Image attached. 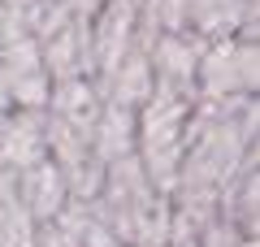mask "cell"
<instances>
[{"label": "cell", "mask_w": 260, "mask_h": 247, "mask_svg": "<svg viewBox=\"0 0 260 247\" xmlns=\"http://www.w3.org/2000/svg\"><path fill=\"white\" fill-rule=\"evenodd\" d=\"M91 152L100 165H113L121 156H135V113L117 109V104H104L100 117L91 126Z\"/></svg>", "instance_id": "ba28073f"}, {"label": "cell", "mask_w": 260, "mask_h": 247, "mask_svg": "<svg viewBox=\"0 0 260 247\" xmlns=\"http://www.w3.org/2000/svg\"><path fill=\"white\" fill-rule=\"evenodd\" d=\"M9 109L13 104H9V91H5V78H0V126H5V117H9Z\"/></svg>", "instance_id": "30bf717a"}, {"label": "cell", "mask_w": 260, "mask_h": 247, "mask_svg": "<svg viewBox=\"0 0 260 247\" xmlns=\"http://www.w3.org/2000/svg\"><path fill=\"white\" fill-rule=\"evenodd\" d=\"M18 195H22V204H26V212L35 217V226H48V221L70 204L65 174L56 169L52 156H44V161H35L30 169L18 174Z\"/></svg>", "instance_id": "8992f818"}, {"label": "cell", "mask_w": 260, "mask_h": 247, "mask_svg": "<svg viewBox=\"0 0 260 247\" xmlns=\"http://www.w3.org/2000/svg\"><path fill=\"white\" fill-rule=\"evenodd\" d=\"M104 96V104H117V109H130L139 113L143 104L152 100V91H156V82H152V61L148 52H139V48H130L126 56H121L117 65H113V74L104 82H95Z\"/></svg>", "instance_id": "52a82bcc"}, {"label": "cell", "mask_w": 260, "mask_h": 247, "mask_svg": "<svg viewBox=\"0 0 260 247\" xmlns=\"http://www.w3.org/2000/svg\"><path fill=\"white\" fill-rule=\"evenodd\" d=\"M191 117H195V100L165 91H152V100L135 113V161L143 165L148 182L165 195L174 191L182 152L191 143Z\"/></svg>", "instance_id": "6da1fadb"}, {"label": "cell", "mask_w": 260, "mask_h": 247, "mask_svg": "<svg viewBox=\"0 0 260 247\" xmlns=\"http://www.w3.org/2000/svg\"><path fill=\"white\" fill-rule=\"evenodd\" d=\"M260 56L251 39H208L195 65V100H243L256 96Z\"/></svg>", "instance_id": "7a4b0ae2"}, {"label": "cell", "mask_w": 260, "mask_h": 247, "mask_svg": "<svg viewBox=\"0 0 260 247\" xmlns=\"http://www.w3.org/2000/svg\"><path fill=\"white\" fill-rule=\"evenodd\" d=\"M35 5H39V0H0V9H9L13 18H22V22L30 18V9H35Z\"/></svg>", "instance_id": "9c48e42d"}, {"label": "cell", "mask_w": 260, "mask_h": 247, "mask_svg": "<svg viewBox=\"0 0 260 247\" xmlns=\"http://www.w3.org/2000/svg\"><path fill=\"white\" fill-rule=\"evenodd\" d=\"M0 78H5V91H9L13 109H48L52 78H48L39 44L30 35H22V39L0 48Z\"/></svg>", "instance_id": "3957f363"}, {"label": "cell", "mask_w": 260, "mask_h": 247, "mask_svg": "<svg viewBox=\"0 0 260 247\" xmlns=\"http://www.w3.org/2000/svg\"><path fill=\"white\" fill-rule=\"evenodd\" d=\"M200 52H204V39L191 35V30L156 35V44L148 48L152 82H156V91L195 100V65H200Z\"/></svg>", "instance_id": "277c9868"}, {"label": "cell", "mask_w": 260, "mask_h": 247, "mask_svg": "<svg viewBox=\"0 0 260 247\" xmlns=\"http://www.w3.org/2000/svg\"><path fill=\"white\" fill-rule=\"evenodd\" d=\"M48 156V121L44 109H9L0 126V169L18 178L35 161Z\"/></svg>", "instance_id": "5b68a950"}]
</instances>
